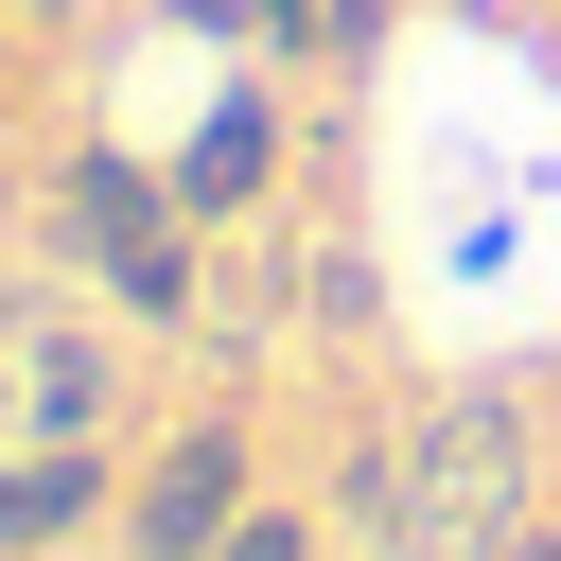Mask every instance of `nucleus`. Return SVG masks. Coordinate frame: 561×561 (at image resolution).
<instances>
[{
  "label": "nucleus",
  "mask_w": 561,
  "mask_h": 561,
  "mask_svg": "<svg viewBox=\"0 0 561 561\" xmlns=\"http://www.w3.org/2000/svg\"><path fill=\"white\" fill-rule=\"evenodd\" d=\"M368 543L386 561H526V438H508V403H438L386 456Z\"/></svg>",
  "instance_id": "1"
},
{
  "label": "nucleus",
  "mask_w": 561,
  "mask_h": 561,
  "mask_svg": "<svg viewBox=\"0 0 561 561\" xmlns=\"http://www.w3.org/2000/svg\"><path fill=\"white\" fill-rule=\"evenodd\" d=\"M53 245L105 280V316H140V333H193V210H175V175H158V158H123V140H70V158H53Z\"/></svg>",
  "instance_id": "2"
},
{
  "label": "nucleus",
  "mask_w": 561,
  "mask_h": 561,
  "mask_svg": "<svg viewBox=\"0 0 561 561\" xmlns=\"http://www.w3.org/2000/svg\"><path fill=\"white\" fill-rule=\"evenodd\" d=\"M245 421H175V438H140V473H123V561H210L228 526H245Z\"/></svg>",
  "instance_id": "3"
},
{
  "label": "nucleus",
  "mask_w": 561,
  "mask_h": 561,
  "mask_svg": "<svg viewBox=\"0 0 561 561\" xmlns=\"http://www.w3.org/2000/svg\"><path fill=\"white\" fill-rule=\"evenodd\" d=\"M88 526H123V456L105 438H0V561H70Z\"/></svg>",
  "instance_id": "4"
},
{
  "label": "nucleus",
  "mask_w": 561,
  "mask_h": 561,
  "mask_svg": "<svg viewBox=\"0 0 561 561\" xmlns=\"http://www.w3.org/2000/svg\"><path fill=\"white\" fill-rule=\"evenodd\" d=\"M158 175H175V210H193V228L263 210V175H280V88H263V70H245V88H210V123H193Z\"/></svg>",
  "instance_id": "5"
},
{
  "label": "nucleus",
  "mask_w": 561,
  "mask_h": 561,
  "mask_svg": "<svg viewBox=\"0 0 561 561\" xmlns=\"http://www.w3.org/2000/svg\"><path fill=\"white\" fill-rule=\"evenodd\" d=\"M105 421H123V351L70 333V316H35V333H18V403H0V438H105Z\"/></svg>",
  "instance_id": "6"
},
{
  "label": "nucleus",
  "mask_w": 561,
  "mask_h": 561,
  "mask_svg": "<svg viewBox=\"0 0 561 561\" xmlns=\"http://www.w3.org/2000/svg\"><path fill=\"white\" fill-rule=\"evenodd\" d=\"M175 35H210V53H245V70H298V53H333V0H158Z\"/></svg>",
  "instance_id": "7"
},
{
  "label": "nucleus",
  "mask_w": 561,
  "mask_h": 561,
  "mask_svg": "<svg viewBox=\"0 0 561 561\" xmlns=\"http://www.w3.org/2000/svg\"><path fill=\"white\" fill-rule=\"evenodd\" d=\"M210 561H316V508H263V491H245V526H228Z\"/></svg>",
  "instance_id": "8"
},
{
  "label": "nucleus",
  "mask_w": 561,
  "mask_h": 561,
  "mask_svg": "<svg viewBox=\"0 0 561 561\" xmlns=\"http://www.w3.org/2000/svg\"><path fill=\"white\" fill-rule=\"evenodd\" d=\"M526 561H543V543H526Z\"/></svg>",
  "instance_id": "9"
}]
</instances>
